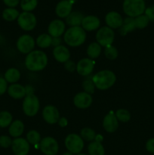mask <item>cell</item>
<instances>
[{"mask_svg":"<svg viewBox=\"0 0 154 155\" xmlns=\"http://www.w3.org/2000/svg\"><path fill=\"white\" fill-rule=\"evenodd\" d=\"M105 22L107 26L113 30L119 29L123 23V18L117 12H110L106 15Z\"/></svg>","mask_w":154,"mask_h":155,"instance_id":"2e32d148","label":"cell"},{"mask_svg":"<svg viewBox=\"0 0 154 155\" xmlns=\"http://www.w3.org/2000/svg\"><path fill=\"white\" fill-rule=\"evenodd\" d=\"M101 26V21L99 18L95 15L85 16L82 22L81 27L85 31L92 32L98 30Z\"/></svg>","mask_w":154,"mask_h":155,"instance_id":"e0dca14e","label":"cell"},{"mask_svg":"<svg viewBox=\"0 0 154 155\" xmlns=\"http://www.w3.org/2000/svg\"><path fill=\"white\" fill-rule=\"evenodd\" d=\"M26 139L30 143V145H36L40 143L41 140H42V138H41V135L39 132L33 130H30V131H29L27 133Z\"/></svg>","mask_w":154,"mask_h":155,"instance_id":"1f68e13d","label":"cell"},{"mask_svg":"<svg viewBox=\"0 0 154 155\" xmlns=\"http://www.w3.org/2000/svg\"><path fill=\"white\" fill-rule=\"evenodd\" d=\"M93 98L91 95L85 92L77 93L73 98V104L79 109H87L91 105Z\"/></svg>","mask_w":154,"mask_h":155,"instance_id":"5bb4252c","label":"cell"},{"mask_svg":"<svg viewBox=\"0 0 154 155\" xmlns=\"http://www.w3.org/2000/svg\"><path fill=\"white\" fill-rule=\"evenodd\" d=\"M149 22V18L144 14L134 18V23H135V27L137 29L145 28V27H146L148 26Z\"/></svg>","mask_w":154,"mask_h":155,"instance_id":"8d00e7d4","label":"cell"},{"mask_svg":"<svg viewBox=\"0 0 154 155\" xmlns=\"http://www.w3.org/2000/svg\"><path fill=\"white\" fill-rule=\"evenodd\" d=\"M20 13L14 8H7L2 12V18L6 21H14L18 20Z\"/></svg>","mask_w":154,"mask_h":155,"instance_id":"f1b7e54d","label":"cell"},{"mask_svg":"<svg viewBox=\"0 0 154 155\" xmlns=\"http://www.w3.org/2000/svg\"><path fill=\"white\" fill-rule=\"evenodd\" d=\"M52 37L48 33L40 34L36 39V44L41 48H47L51 45Z\"/></svg>","mask_w":154,"mask_h":155,"instance_id":"83f0119b","label":"cell"},{"mask_svg":"<svg viewBox=\"0 0 154 155\" xmlns=\"http://www.w3.org/2000/svg\"><path fill=\"white\" fill-rule=\"evenodd\" d=\"M101 51H102V48L97 42H93L89 44L86 50L88 58L92 59V60L98 58L101 55Z\"/></svg>","mask_w":154,"mask_h":155,"instance_id":"d4e9b609","label":"cell"},{"mask_svg":"<svg viewBox=\"0 0 154 155\" xmlns=\"http://www.w3.org/2000/svg\"><path fill=\"white\" fill-rule=\"evenodd\" d=\"M5 80L9 83H17L21 78V72L19 70L14 68H11L6 71L4 75Z\"/></svg>","mask_w":154,"mask_h":155,"instance_id":"4316f807","label":"cell"},{"mask_svg":"<svg viewBox=\"0 0 154 155\" xmlns=\"http://www.w3.org/2000/svg\"><path fill=\"white\" fill-rule=\"evenodd\" d=\"M11 149L14 155H27L30 151V145L26 139L16 138L12 141Z\"/></svg>","mask_w":154,"mask_h":155,"instance_id":"7c38bea8","label":"cell"},{"mask_svg":"<svg viewBox=\"0 0 154 155\" xmlns=\"http://www.w3.org/2000/svg\"><path fill=\"white\" fill-rule=\"evenodd\" d=\"M72 5L67 0H61L55 7V13L60 18L66 19L68 15L72 12Z\"/></svg>","mask_w":154,"mask_h":155,"instance_id":"ffe728a7","label":"cell"},{"mask_svg":"<svg viewBox=\"0 0 154 155\" xmlns=\"http://www.w3.org/2000/svg\"><path fill=\"white\" fill-rule=\"evenodd\" d=\"M40 108L39 99L35 94L26 95L24 98L22 109L24 114L27 117H34L39 112Z\"/></svg>","mask_w":154,"mask_h":155,"instance_id":"5b68a950","label":"cell"},{"mask_svg":"<svg viewBox=\"0 0 154 155\" xmlns=\"http://www.w3.org/2000/svg\"><path fill=\"white\" fill-rule=\"evenodd\" d=\"M20 2L21 0H3L5 5L8 8H15L20 4Z\"/></svg>","mask_w":154,"mask_h":155,"instance_id":"7bdbcfd3","label":"cell"},{"mask_svg":"<svg viewBox=\"0 0 154 155\" xmlns=\"http://www.w3.org/2000/svg\"><path fill=\"white\" fill-rule=\"evenodd\" d=\"M136 29L134 18L127 17L123 19V23L121 27L119 28V33L122 36H125L127 33L134 31Z\"/></svg>","mask_w":154,"mask_h":155,"instance_id":"cb8c5ba5","label":"cell"},{"mask_svg":"<svg viewBox=\"0 0 154 155\" xmlns=\"http://www.w3.org/2000/svg\"><path fill=\"white\" fill-rule=\"evenodd\" d=\"M152 8H153V9H154V5H152Z\"/></svg>","mask_w":154,"mask_h":155,"instance_id":"f907efd6","label":"cell"},{"mask_svg":"<svg viewBox=\"0 0 154 155\" xmlns=\"http://www.w3.org/2000/svg\"><path fill=\"white\" fill-rule=\"evenodd\" d=\"M76 155H88V154H82V153H79V154H76Z\"/></svg>","mask_w":154,"mask_h":155,"instance_id":"681fc988","label":"cell"},{"mask_svg":"<svg viewBox=\"0 0 154 155\" xmlns=\"http://www.w3.org/2000/svg\"><path fill=\"white\" fill-rule=\"evenodd\" d=\"M8 94L9 96L14 99H21L24 98L27 95L25 86L19 83H13L11 84L8 88Z\"/></svg>","mask_w":154,"mask_h":155,"instance_id":"44dd1931","label":"cell"},{"mask_svg":"<svg viewBox=\"0 0 154 155\" xmlns=\"http://www.w3.org/2000/svg\"><path fill=\"white\" fill-rule=\"evenodd\" d=\"M58 124L60 127L63 128V127H66L68 124V120L65 117H60L58 120Z\"/></svg>","mask_w":154,"mask_h":155,"instance_id":"f6af8a7d","label":"cell"},{"mask_svg":"<svg viewBox=\"0 0 154 155\" xmlns=\"http://www.w3.org/2000/svg\"><path fill=\"white\" fill-rule=\"evenodd\" d=\"M41 151L45 155H56L59 151V145L54 138L47 136L43 138L39 143Z\"/></svg>","mask_w":154,"mask_h":155,"instance_id":"30bf717a","label":"cell"},{"mask_svg":"<svg viewBox=\"0 0 154 155\" xmlns=\"http://www.w3.org/2000/svg\"><path fill=\"white\" fill-rule=\"evenodd\" d=\"M20 5L23 12H31L37 7L38 0H21Z\"/></svg>","mask_w":154,"mask_h":155,"instance_id":"836d02e7","label":"cell"},{"mask_svg":"<svg viewBox=\"0 0 154 155\" xmlns=\"http://www.w3.org/2000/svg\"><path fill=\"white\" fill-rule=\"evenodd\" d=\"M146 149L149 153L154 154V138L147 140L146 143Z\"/></svg>","mask_w":154,"mask_h":155,"instance_id":"60d3db41","label":"cell"},{"mask_svg":"<svg viewBox=\"0 0 154 155\" xmlns=\"http://www.w3.org/2000/svg\"><path fill=\"white\" fill-rule=\"evenodd\" d=\"M82 88L84 92H87V93L93 94L95 91V86L94 84V82L92 80V76H88L84 79L82 82Z\"/></svg>","mask_w":154,"mask_h":155,"instance_id":"d6a6232c","label":"cell"},{"mask_svg":"<svg viewBox=\"0 0 154 155\" xmlns=\"http://www.w3.org/2000/svg\"><path fill=\"white\" fill-rule=\"evenodd\" d=\"M17 48L22 54H28L34 50L36 41L34 38L29 34H24L18 38L17 41Z\"/></svg>","mask_w":154,"mask_h":155,"instance_id":"9c48e42d","label":"cell"},{"mask_svg":"<svg viewBox=\"0 0 154 155\" xmlns=\"http://www.w3.org/2000/svg\"><path fill=\"white\" fill-rule=\"evenodd\" d=\"M84 17V15L82 12H72L66 18V24L69 26V27H79L81 26Z\"/></svg>","mask_w":154,"mask_h":155,"instance_id":"603a6c76","label":"cell"},{"mask_svg":"<svg viewBox=\"0 0 154 155\" xmlns=\"http://www.w3.org/2000/svg\"><path fill=\"white\" fill-rule=\"evenodd\" d=\"M61 42H62V39L60 37H53L51 45L54 47L59 46V45H61Z\"/></svg>","mask_w":154,"mask_h":155,"instance_id":"ee69618b","label":"cell"},{"mask_svg":"<svg viewBox=\"0 0 154 155\" xmlns=\"http://www.w3.org/2000/svg\"><path fill=\"white\" fill-rule=\"evenodd\" d=\"M48 58L47 54L41 50H33L27 54L24 64L28 71L32 72L41 71L46 68Z\"/></svg>","mask_w":154,"mask_h":155,"instance_id":"6da1fadb","label":"cell"},{"mask_svg":"<svg viewBox=\"0 0 154 155\" xmlns=\"http://www.w3.org/2000/svg\"><path fill=\"white\" fill-rule=\"evenodd\" d=\"M67 1H69V2H70L71 3V4H74V3H75V2H76L77 1V0H67Z\"/></svg>","mask_w":154,"mask_h":155,"instance_id":"c3c4849f","label":"cell"},{"mask_svg":"<svg viewBox=\"0 0 154 155\" xmlns=\"http://www.w3.org/2000/svg\"><path fill=\"white\" fill-rule=\"evenodd\" d=\"M122 9L127 16L134 18L143 15L146 5L144 0H124Z\"/></svg>","mask_w":154,"mask_h":155,"instance_id":"277c9868","label":"cell"},{"mask_svg":"<svg viewBox=\"0 0 154 155\" xmlns=\"http://www.w3.org/2000/svg\"><path fill=\"white\" fill-rule=\"evenodd\" d=\"M64 145L69 152L73 154H78L84 148V140L79 135L70 133L65 138Z\"/></svg>","mask_w":154,"mask_h":155,"instance_id":"8992f818","label":"cell"},{"mask_svg":"<svg viewBox=\"0 0 154 155\" xmlns=\"http://www.w3.org/2000/svg\"><path fill=\"white\" fill-rule=\"evenodd\" d=\"M115 116L117 118L119 122L122 123H128L131 120V117L130 112L126 109L123 108L119 109V110H116V113H115Z\"/></svg>","mask_w":154,"mask_h":155,"instance_id":"e575fe53","label":"cell"},{"mask_svg":"<svg viewBox=\"0 0 154 155\" xmlns=\"http://www.w3.org/2000/svg\"><path fill=\"white\" fill-rule=\"evenodd\" d=\"M103 127L104 130L109 133H113L117 130L119 127V121L114 113L107 114L103 120Z\"/></svg>","mask_w":154,"mask_h":155,"instance_id":"ac0fdd59","label":"cell"},{"mask_svg":"<svg viewBox=\"0 0 154 155\" xmlns=\"http://www.w3.org/2000/svg\"><path fill=\"white\" fill-rule=\"evenodd\" d=\"M95 88L99 90H107L115 84L116 81V76L110 70H103L96 73L92 76Z\"/></svg>","mask_w":154,"mask_h":155,"instance_id":"3957f363","label":"cell"},{"mask_svg":"<svg viewBox=\"0 0 154 155\" xmlns=\"http://www.w3.org/2000/svg\"><path fill=\"white\" fill-rule=\"evenodd\" d=\"M95 62L92 59L88 58L80 59L76 64V71L80 76L86 77L91 75L95 69Z\"/></svg>","mask_w":154,"mask_h":155,"instance_id":"8fae6325","label":"cell"},{"mask_svg":"<svg viewBox=\"0 0 154 155\" xmlns=\"http://www.w3.org/2000/svg\"><path fill=\"white\" fill-rule=\"evenodd\" d=\"M12 139L10 136H0V146L2 148H8L9 147H11Z\"/></svg>","mask_w":154,"mask_h":155,"instance_id":"74e56055","label":"cell"},{"mask_svg":"<svg viewBox=\"0 0 154 155\" xmlns=\"http://www.w3.org/2000/svg\"><path fill=\"white\" fill-rule=\"evenodd\" d=\"M26 89V93H27V95H33L35 92V89L30 85H28V86H25Z\"/></svg>","mask_w":154,"mask_h":155,"instance_id":"bcb514c9","label":"cell"},{"mask_svg":"<svg viewBox=\"0 0 154 155\" xmlns=\"http://www.w3.org/2000/svg\"><path fill=\"white\" fill-rule=\"evenodd\" d=\"M43 120L48 124H55L60 119V112L54 105H47L42 112Z\"/></svg>","mask_w":154,"mask_h":155,"instance_id":"4fadbf2b","label":"cell"},{"mask_svg":"<svg viewBox=\"0 0 154 155\" xmlns=\"http://www.w3.org/2000/svg\"><path fill=\"white\" fill-rule=\"evenodd\" d=\"M80 136L82 139L87 142H93L95 140L97 134L96 132L91 128H88V127H85V128L82 129L80 131Z\"/></svg>","mask_w":154,"mask_h":155,"instance_id":"f546056e","label":"cell"},{"mask_svg":"<svg viewBox=\"0 0 154 155\" xmlns=\"http://www.w3.org/2000/svg\"><path fill=\"white\" fill-rule=\"evenodd\" d=\"M24 132V124L21 120H15L8 127V133L11 137L19 138Z\"/></svg>","mask_w":154,"mask_h":155,"instance_id":"7402d4cb","label":"cell"},{"mask_svg":"<svg viewBox=\"0 0 154 155\" xmlns=\"http://www.w3.org/2000/svg\"><path fill=\"white\" fill-rule=\"evenodd\" d=\"M64 68L69 72L73 73L74 71H76V64H75V62L69 59L66 63H64Z\"/></svg>","mask_w":154,"mask_h":155,"instance_id":"f35d334b","label":"cell"},{"mask_svg":"<svg viewBox=\"0 0 154 155\" xmlns=\"http://www.w3.org/2000/svg\"><path fill=\"white\" fill-rule=\"evenodd\" d=\"M62 155H74L73 154H72V153H70V152H69V151H67V152H65V153H63V154Z\"/></svg>","mask_w":154,"mask_h":155,"instance_id":"7dc6e473","label":"cell"},{"mask_svg":"<svg viewBox=\"0 0 154 155\" xmlns=\"http://www.w3.org/2000/svg\"><path fill=\"white\" fill-rule=\"evenodd\" d=\"M88 152L89 155H105L104 146L101 142L97 140L90 142L88 146Z\"/></svg>","mask_w":154,"mask_h":155,"instance_id":"484cf974","label":"cell"},{"mask_svg":"<svg viewBox=\"0 0 154 155\" xmlns=\"http://www.w3.org/2000/svg\"><path fill=\"white\" fill-rule=\"evenodd\" d=\"M96 42L101 47H106L112 45L115 39V33L113 29L107 26L100 27L96 33Z\"/></svg>","mask_w":154,"mask_h":155,"instance_id":"52a82bcc","label":"cell"},{"mask_svg":"<svg viewBox=\"0 0 154 155\" xmlns=\"http://www.w3.org/2000/svg\"><path fill=\"white\" fill-rule=\"evenodd\" d=\"M144 15L149 18V21H154V9L152 7H149L146 8Z\"/></svg>","mask_w":154,"mask_h":155,"instance_id":"b9f144b4","label":"cell"},{"mask_svg":"<svg viewBox=\"0 0 154 155\" xmlns=\"http://www.w3.org/2000/svg\"><path fill=\"white\" fill-rule=\"evenodd\" d=\"M66 31V24L62 20L55 19L51 21L48 27V34L51 37H60Z\"/></svg>","mask_w":154,"mask_h":155,"instance_id":"9a60e30c","label":"cell"},{"mask_svg":"<svg viewBox=\"0 0 154 155\" xmlns=\"http://www.w3.org/2000/svg\"><path fill=\"white\" fill-rule=\"evenodd\" d=\"M8 83L5 78L0 77V96L5 93L8 90Z\"/></svg>","mask_w":154,"mask_h":155,"instance_id":"ab89813d","label":"cell"},{"mask_svg":"<svg viewBox=\"0 0 154 155\" xmlns=\"http://www.w3.org/2000/svg\"><path fill=\"white\" fill-rule=\"evenodd\" d=\"M86 31L81 27H71L66 30L63 34L65 43L70 47H79L86 40Z\"/></svg>","mask_w":154,"mask_h":155,"instance_id":"7a4b0ae2","label":"cell"},{"mask_svg":"<svg viewBox=\"0 0 154 155\" xmlns=\"http://www.w3.org/2000/svg\"><path fill=\"white\" fill-rule=\"evenodd\" d=\"M53 56H54V59L57 61V62L60 63H66L67 61L70 59V51H69V48H66L64 45H59V46L54 47L52 51Z\"/></svg>","mask_w":154,"mask_h":155,"instance_id":"d6986e66","label":"cell"},{"mask_svg":"<svg viewBox=\"0 0 154 155\" xmlns=\"http://www.w3.org/2000/svg\"><path fill=\"white\" fill-rule=\"evenodd\" d=\"M12 122H13V117L10 112L7 110H3L0 112V127L1 128L9 127Z\"/></svg>","mask_w":154,"mask_h":155,"instance_id":"4dcf8cb0","label":"cell"},{"mask_svg":"<svg viewBox=\"0 0 154 155\" xmlns=\"http://www.w3.org/2000/svg\"><path fill=\"white\" fill-rule=\"evenodd\" d=\"M17 21L18 26L24 31H32L37 24L36 17L32 12H23L22 13H20Z\"/></svg>","mask_w":154,"mask_h":155,"instance_id":"ba28073f","label":"cell"},{"mask_svg":"<svg viewBox=\"0 0 154 155\" xmlns=\"http://www.w3.org/2000/svg\"><path fill=\"white\" fill-rule=\"evenodd\" d=\"M104 55L108 60H116L119 55V51L116 47L112 45L106 47L105 49H104Z\"/></svg>","mask_w":154,"mask_h":155,"instance_id":"d590c367","label":"cell"}]
</instances>
